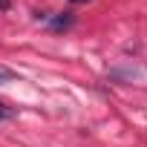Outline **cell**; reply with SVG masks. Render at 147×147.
I'll use <instances>...</instances> for the list:
<instances>
[{"instance_id": "3", "label": "cell", "mask_w": 147, "mask_h": 147, "mask_svg": "<svg viewBox=\"0 0 147 147\" xmlns=\"http://www.w3.org/2000/svg\"><path fill=\"white\" fill-rule=\"evenodd\" d=\"M12 78V72H6V69H0V81H9Z\"/></svg>"}, {"instance_id": "1", "label": "cell", "mask_w": 147, "mask_h": 147, "mask_svg": "<svg viewBox=\"0 0 147 147\" xmlns=\"http://www.w3.org/2000/svg\"><path fill=\"white\" fill-rule=\"evenodd\" d=\"M43 20H46L52 29H66V26H72V18H63V15H43Z\"/></svg>"}, {"instance_id": "5", "label": "cell", "mask_w": 147, "mask_h": 147, "mask_svg": "<svg viewBox=\"0 0 147 147\" xmlns=\"http://www.w3.org/2000/svg\"><path fill=\"white\" fill-rule=\"evenodd\" d=\"M72 3H87V0H72Z\"/></svg>"}, {"instance_id": "2", "label": "cell", "mask_w": 147, "mask_h": 147, "mask_svg": "<svg viewBox=\"0 0 147 147\" xmlns=\"http://www.w3.org/2000/svg\"><path fill=\"white\" fill-rule=\"evenodd\" d=\"M9 115H12V110H9V107H3V104H0V121H3V118H9Z\"/></svg>"}, {"instance_id": "4", "label": "cell", "mask_w": 147, "mask_h": 147, "mask_svg": "<svg viewBox=\"0 0 147 147\" xmlns=\"http://www.w3.org/2000/svg\"><path fill=\"white\" fill-rule=\"evenodd\" d=\"M9 6H12V3H9V0H0V12H6Z\"/></svg>"}]
</instances>
